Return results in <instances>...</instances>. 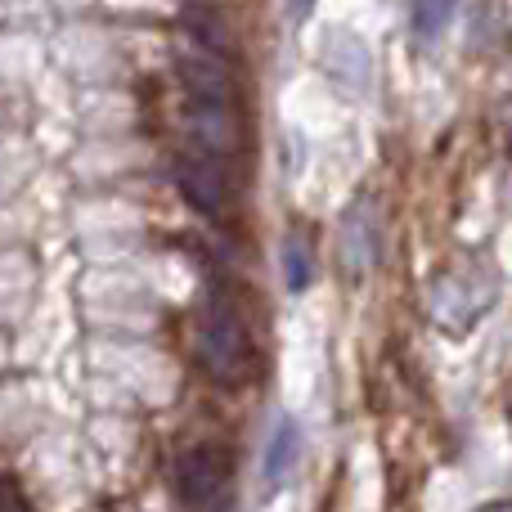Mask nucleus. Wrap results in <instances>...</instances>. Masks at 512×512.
I'll return each instance as SVG.
<instances>
[{"label": "nucleus", "instance_id": "nucleus-1", "mask_svg": "<svg viewBox=\"0 0 512 512\" xmlns=\"http://www.w3.org/2000/svg\"><path fill=\"white\" fill-rule=\"evenodd\" d=\"M230 477H234V463L225 445L212 441H198L189 450H180L176 468H171V486H176V499L189 512H216L230 495Z\"/></svg>", "mask_w": 512, "mask_h": 512}, {"label": "nucleus", "instance_id": "nucleus-2", "mask_svg": "<svg viewBox=\"0 0 512 512\" xmlns=\"http://www.w3.org/2000/svg\"><path fill=\"white\" fill-rule=\"evenodd\" d=\"M198 364L207 369V378L216 382H239L243 364H248V328H243L239 310L225 297H216L207 306L203 324H198Z\"/></svg>", "mask_w": 512, "mask_h": 512}, {"label": "nucleus", "instance_id": "nucleus-3", "mask_svg": "<svg viewBox=\"0 0 512 512\" xmlns=\"http://www.w3.org/2000/svg\"><path fill=\"white\" fill-rule=\"evenodd\" d=\"M378 256H382V221L373 212V203H355L342 221V265L351 274V283H360L378 265Z\"/></svg>", "mask_w": 512, "mask_h": 512}, {"label": "nucleus", "instance_id": "nucleus-4", "mask_svg": "<svg viewBox=\"0 0 512 512\" xmlns=\"http://www.w3.org/2000/svg\"><path fill=\"white\" fill-rule=\"evenodd\" d=\"M324 72L342 90H351V95H364V90H369V81H373L369 45H364L355 32H333L324 41Z\"/></svg>", "mask_w": 512, "mask_h": 512}, {"label": "nucleus", "instance_id": "nucleus-5", "mask_svg": "<svg viewBox=\"0 0 512 512\" xmlns=\"http://www.w3.org/2000/svg\"><path fill=\"white\" fill-rule=\"evenodd\" d=\"M176 180H180V194H185L203 216H225V207H230V185H225V171L216 167V162L180 158Z\"/></svg>", "mask_w": 512, "mask_h": 512}, {"label": "nucleus", "instance_id": "nucleus-6", "mask_svg": "<svg viewBox=\"0 0 512 512\" xmlns=\"http://www.w3.org/2000/svg\"><path fill=\"white\" fill-rule=\"evenodd\" d=\"M180 77L189 86V99H203V104H221V108H239V86H234V72L225 68L216 54H189L180 63Z\"/></svg>", "mask_w": 512, "mask_h": 512}, {"label": "nucleus", "instance_id": "nucleus-7", "mask_svg": "<svg viewBox=\"0 0 512 512\" xmlns=\"http://www.w3.org/2000/svg\"><path fill=\"white\" fill-rule=\"evenodd\" d=\"M189 126H194V135L207 144V153H234L239 149V108L189 99Z\"/></svg>", "mask_w": 512, "mask_h": 512}, {"label": "nucleus", "instance_id": "nucleus-8", "mask_svg": "<svg viewBox=\"0 0 512 512\" xmlns=\"http://www.w3.org/2000/svg\"><path fill=\"white\" fill-rule=\"evenodd\" d=\"M301 463V427L297 418H279L270 432V441H265V459H261V481L265 486H283V481L297 472Z\"/></svg>", "mask_w": 512, "mask_h": 512}, {"label": "nucleus", "instance_id": "nucleus-9", "mask_svg": "<svg viewBox=\"0 0 512 512\" xmlns=\"http://www.w3.org/2000/svg\"><path fill=\"white\" fill-rule=\"evenodd\" d=\"M454 5H459V0H414L409 23H414L418 45H436V41H441L445 27H450V18H454Z\"/></svg>", "mask_w": 512, "mask_h": 512}, {"label": "nucleus", "instance_id": "nucleus-10", "mask_svg": "<svg viewBox=\"0 0 512 512\" xmlns=\"http://www.w3.org/2000/svg\"><path fill=\"white\" fill-rule=\"evenodd\" d=\"M283 279H288L292 292L310 288V279H315V256H310L306 239H297V234L283 243Z\"/></svg>", "mask_w": 512, "mask_h": 512}, {"label": "nucleus", "instance_id": "nucleus-11", "mask_svg": "<svg viewBox=\"0 0 512 512\" xmlns=\"http://www.w3.org/2000/svg\"><path fill=\"white\" fill-rule=\"evenodd\" d=\"M0 512H27V508H23V499H18L9 486H0Z\"/></svg>", "mask_w": 512, "mask_h": 512}, {"label": "nucleus", "instance_id": "nucleus-12", "mask_svg": "<svg viewBox=\"0 0 512 512\" xmlns=\"http://www.w3.org/2000/svg\"><path fill=\"white\" fill-rule=\"evenodd\" d=\"M310 5H315V0H288V9H292V14H297V18H301V14H306V9H310Z\"/></svg>", "mask_w": 512, "mask_h": 512}, {"label": "nucleus", "instance_id": "nucleus-13", "mask_svg": "<svg viewBox=\"0 0 512 512\" xmlns=\"http://www.w3.org/2000/svg\"><path fill=\"white\" fill-rule=\"evenodd\" d=\"M481 512H512V499H499V504H486Z\"/></svg>", "mask_w": 512, "mask_h": 512}]
</instances>
